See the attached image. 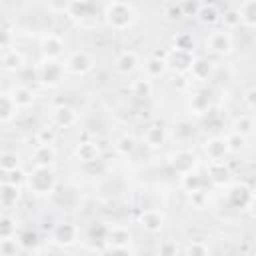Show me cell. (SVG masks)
I'll return each mask as SVG.
<instances>
[{
    "mask_svg": "<svg viewBox=\"0 0 256 256\" xmlns=\"http://www.w3.org/2000/svg\"><path fill=\"white\" fill-rule=\"evenodd\" d=\"M16 106L10 98V94H0V122H6L10 120L14 114H16Z\"/></svg>",
    "mask_w": 256,
    "mask_h": 256,
    "instance_id": "24",
    "label": "cell"
},
{
    "mask_svg": "<svg viewBox=\"0 0 256 256\" xmlns=\"http://www.w3.org/2000/svg\"><path fill=\"white\" fill-rule=\"evenodd\" d=\"M252 130H254L252 116H240V118L234 122V132L240 134V136H244V138H248V136L252 134Z\"/></svg>",
    "mask_w": 256,
    "mask_h": 256,
    "instance_id": "27",
    "label": "cell"
},
{
    "mask_svg": "<svg viewBox=\"0 0 256 256\" xmlns=\"http://www.w3.org/2000/svg\"><path fill=\"white\" fill-rule=\"evenodd\" d=\"M244 136H240V134H232V136H228L226 138V142H228V152H238V150H242L244 148Z\"/></svg>",
    "mask_w": 256,
    "mask_h": 256,
    "instance_id": "33",
    "label": "cell"
},
{
    "mask_svg": "<svg viewBox=\"0 0 256 256\" xmlns=\"http://www.w3.org/2000/svg\"><path fill=\"white\" fill-rule=\"evenodd\" d=\"M32 158H34L36 166H50L54 162V158H56V152H54L52 144H38L34 154H32Z\"/></svg>",
    "mask_w": 256,
    "mask_h": 256,
    "instance_id": "17",
    "label": "cell"
},
{
    "mask_svg": "<svg viewBox=\"0 0 256 256\" xmlns=\"http://www.w3.org/2000/svg\"><path fill=\"white\" fill-rule=\"evenodd\" d=\"M164 140H166V132H164L162 126L154 124V126L146 128V132H144V142H146L150 148H160V146L164 144Z\"/></svg>",
    "mask_w": 256,
    "mask_h": 256,
    "instance_id": "19",
    "label": "cell"
},
{
    "mask_svg": "<svg viewBox=\"0 0 256 256\" xmlns=\"http://www.w3.org/2000/svg\"><path fill=\"white\" fill-rule=\"evenodd\" d=\"M108 238H110L108 242H112V244L106 248V252H130L128 246H118V244H128V242H130V232H128V228H124V226H112Z\"/></svg>",
    "mask_w": 256,
    "mask_h": 256,
    "instance_id": "12",
    "label": "cell"
},
{
    "mask_svg": "<svg viewBox=\"0 0 256 256\" xmlns=\"http://www.w3.org/2000/svg\"><path fill=\"white\" fill-rule=\"evenodd\" d=\"M42 54H44V58H54V60H58V56H62V52H64V40H62V36H58V34H54V32H50V34H46L44 38H42Z\"/></svg>",
    "mask_w": 256,
    "mask_h": 256,
    "instance_id": "9",
    "label": "cell"
},
{
    "mask_svg": "<svg viewBox=\"0 0 256 256\" xmlns=\"http://www.w3.org/2000/svg\"><path fill=\"white\" fill-rule=\"evenodd\" d=\"M28 188L34 194H50L56 188V176L48 166H34L28 176Z\"/></svg>",
    "mask_w": 256,
    "mask_h": 256,
    "instance_id": "2",
    "label": "cell"
},
{
    "mask_svg": "<svg viewBox=\"0 0 256 256\" xmlns=\"http://www.w3.org/2000/svg\"><path fill=\"white\" fill-rule=\"evenodd\" d=\"M64 62H58L54 58H46L40 66H38V80L42 84H48V86H56L62 76H64Z\"/></svg>",
    "mask_w": 256,
    "mask_h": 256,
    "instance_id": "5",
    "label": "cell"
},
{
    "mask_svg": "<svg viewBox=\"0 0 256 256\" xmlns=\"http://www.w3.org/2000/svg\"><path fill=\"white\" fill-rule=\"evenodd\" d=\"M140 226H142L146 232L156 234V232H160V230L164 228V214H162L160 210H154V208L144 210V212L140 214Z\"/></svg>",
    "mask_w": 256,
    "mask_h": 256,
    "instance_id": "10",
    "label": "cell"
},
{
    "mask_svg": "<svg viewBox=\"0 0 256 256\" xmlns=\"http://www.w3.org/2000/svg\"><path fill=\"white\" fill-rule=\"evenodd\" d=\"M18 198H20V188L14 182H6L0 186V204L2 206L10 208L18 202Z\"/></svg>",
    "mask_w": 256,
    "mask_h": 256,
    "instance_id": "18",
    "label": "cell"
},
{
    "mask_svg": "<svg viewBox=\"0 0 256 256\" xmlns=\"http://www.w3.org/2000/svg\"><path fill=\"white\" fill-rule=\"evenodd\" d=\"M10 98H12V102H14L16 108H28V106L34 102V92H32L28 86H22V84H20V86L12 88Z\"/></svg>",
    "mask_w": 256,
    "mask_h": 256,
    "instance_id": "15",
    "label": "cell"
},
{
    "mask_svg": "<svg viewBox=\"0 0 256 256\" xmlns=\"http://www.w3.org/2000/svg\"><path fill=\"white\" fill-rule=\"evenodd\" d=\"M12 32L10 30H6V28H0V48H10V44H12Z\"/></svg>",
    "mask_w": 256,
    "mask_h": 256,
    "instance_id": "37",
    "label": "cell"
},
{
    "mask_svg": "<svg viewBox=\"0 0 256 256\" xmlns=\"http://www.w3.org/2000/svg\"><path fill=\"white\" fill-rule=\"evenodd\" d=\"M204 152L212 162H224V156L228 154V142L226 138L214 136L204 142Z\"/></svg>",
    "mask_w": 256,
    "mask_h": 256,
    "instance_id": "8",
    "label": "cell"
},
{
    "mask_svg": "<svg viewBox=\"0 0 256 256\" xmlns=\"http://www.w3.org/2000/svg\"><path fill=\"white\" fill-rule=\"evenodd\" d=\"M104 18H106V24L112 28V30H128L134 22H136V10L132 4L128 2H110L104 10Z\"/></svg>",
    "mask_w": 256,
    "mask_h": 256,
    "instance_id": "1",
    "label": "cell"
},
{
    "mask_svg": "<svg viewBox=\"0 0 256 256\" xmlns=\"http://www.w3.org/2000/svg\"><path fill=\"white\" fill-rule=\"evenodd\" d=\"M182 184H184V188H186L188 192H200V184H202V180H200L194 172H188V174L182 176Z\"/></svg>",
    "mask_w": 256,
    "mask_h": 256,
    "instance_id": "32",
    "label": "cell"
},
{
    "mask_svg": "<svg viewBox=\"0 0 256 256\" xmlns=\"http://www.w3.org/2000/svg\"><path fill=\"white\" fill-rule=\"evenodd\" d=\"M190 72H192L198 80H206L208 74H210V62H206V60H202V58H200V60H194Z\"/></svg>",
    "mask_w": 256,
    "mask_h": 256,
    "instance_id": "29",
    "label": "cell"
},
{
    "mask_svg": "<svg viewBox=\"0 0 256 256\" xmlns=\"http://www.w3.org/2000/svg\"><path fill=\"white\" fill-rule=\"evenodd\" d=\"M234 48V38L228 30H214L206 38V50L216 56H226Z\"/></svg>",
    "mask_w": 256,
    "mask_h": 256,
    "instance_id": "4",
    "label": "cell"
},
{
    "mask_svg": "<svg viewBox=\"0 0 256 256\" xmlns=\"http://www.w3.org/2000/svg\"><path fill=\"white\" fill-rule=\"evenodd\" d=\"M20 166V156L16 152H2L0 154V170L4 172H14Z\"/></svg>",
    "mask_w": 256,
    "mask_h": 256,
    "instance_id": "26",
    "label": "cell"
},
{
    "mask_svg": "<svg viewBox=\"0 0 256 256\" xmlns=\"http://www.w3.org/2000/svg\"><path fill=\"white\" fill-rule=\"evenodd\" d=\"M222 22H224V26H228V28H236V26H240L238 10H228V12L222 16Z\"/></svg>",
    "mask_w": 256,
    "mask_h": 256,
    "instance_id": "34",
    "label": "cell"
},
{
    "mask_svg": "<svg viewBox=\"0 0 256 256\" xmlns=\"http://www.w3.org/2000/svg\"><path fill=\"white\" fill-rule=\"evenodd\" d=\"M184 252H186V254H208L210 250H208V246L202 244V242H192V244H188V246L184 248Z\"/></svg>",
    "mask_w": 256,
    "mask_h": 256,
    "instance_id": "36",
    "label": "cell"
},
{
    "mask_svg": "<svg viewBox=\"0 0 256 256\" xmlns=\"http://www.w3.org/2000/svg\"><path fill=\"white\" fill-rule=\"evenodd\" d=\"M166 60L164 58H150L148 62H146V76L148 78H158V76H162L164 72H166Z\"/></svg>",
    "mask_w": 256,
    "mask_h": 256,
    "instance_id": "25",
    "label": "cell"
},
{
    "mask_svg": "<svg viewBox=\"0 0 256 256\" xmlns=\"http://www.w3.org/2000/svg\"><path fill=\"white\" fill-rule=\"evenodd\" d=\"M252 98H254V88L250 86V88L246 90V94H244V102L248 104V108H250V110L254 108V102H252Z\"/></svg>",
    "mask_w": 256,
    "mask_h": 256,
    "instance_id": "38",
    "label": "cell"
},
{
    "mask_svg": "<svg viewBox=\"0 0 256 256\" xmlns=\"http://www.w3.org/2000/svg\"><path fill=\"white\" fill-rule=\"evenodd\" d=\"M170 164L178 174L184 176L188 172H194V168L198 166V156L192 150H176L170 156Z\"/></svg>",
    "mask_w": 256,
    "mask_h": 256,
    "instance_id": "6",
    "label": "cell"
},
{
    "mask_svg": "<svg viewBox=\"0 0 256 256\" xmlns=\"http://www.w3.org/2000/svg\"><path fill=\"white\" fill-rule=\"evenodd\" d=\"M192 62H194L192 50H182V48H172L170 56L166 58V66L176 72H190Z\"/></svg>",
    "mask_w": 256,
    "mask_h": 256,
    "instance_id": "7",
    "label": "cell"
},
{
    "mask_svg": "<svg viewBox=\"0 0 256 256\" xmlns=\"http://www.w3.org/2000/svg\"><path fill=\"white\" fill-rule=\"evenodd\" d=\"M78 238V228L70 222H64V224H58L56 230H54V242L62 244V246H70L74 244Z\"/></svg>",
    "mask_w": 256,
    "mask_h": 256,
    "instance_id": "13",
    "label": "cell"
},
{
    "mask_svg": "<svg viewBox=\"0 0 256 256\" xmlns=\"http://www.w3.org/2000/svg\"><path fill=\"white\" fill-rule=\"evenodd\" d=\"M24 66V56L18 50H6L2 54V68L6 70H20Z\"/></svg>",
    "mask_w": 256,
    "mask_h": 256,
    "instance_id": "20",
    "label": "cell"
},
{
    "mask_svg": "<svg viewBox=\"0 0 256 256\" xmlns=\"http://www.w3.org/2000/svg\"><path fill=\"white\" fill-rule=\"evenodd\" d=\"M198 16H200V20L202 22H206V24H214V22H218L220 20V14H218V10L214 8V6H206V4H202L200 8H198V12H196Z\"/></svg>",
    "mask_w": 256,
    "mask_h": 256,
    "instance_id": "28",
    "label": "cell"
},
{
    "mask_svg": "<svg viewBox=\"0 0 256 256\" xmlns=\"http://www.w3.org/2000/svg\"><path fill=\"white\" fill-rule=\"evenodd\" d=\"M52 122L58 128H70L78 122V112L70 106H56L52 110Z\"/></svg>",
    "mask_w": 256,
    "mask_h": 256,
    "instance_id": "11",
    "label": "cell"
},
{
    "mask_svg": "<svg viewBox=\"0 0 256 256\" xmlns=\"http://www.w3.org/2000/svg\"><path fill=\"white\" fill-rule=\"evenodd\" d=\"M154 86H152V78H138L132 82V94L138 96V98H148L152 94Z\"/></svg>",
    "mask_w": 256,
    "mask_h": 256,
    "instance_id": "23",
    "label": "cell"
},
{
    "mask_svg": "<svg viewBox=\"0 0 256 256\" xmlns=\"http://www.w3.org/2000/svg\"><path fill=\"white\" fill-rule=\"evenodd\" d=\"M208 108H210V96L206 92H196L190 98V110L194 114H204L208 112Z\"/></svg>",
    "mask_w": 256,
    "mask_h": 256,
    "instance_id": "22",
    "label": "cell"
},
{
    "mask_svg": "<svg viewBox=\"0 0 256 256\" xmlns=\"http://www.w3.org/2000/svg\"><path fill=\"white\" fill-rule=\"evenodd\" d=\"M92 68H94V58L86 50H74L64 60V70L70 72V74H76V76H84Z\"/></svg>",
    "mask_w": 256,
    "mask_h": 256,
    "instance_id": "3",
    "label": "cell"
},
{
    "mask_svg": "<svg viewBox=\"0 0 256 256\" xmlns=\"http://www.w3.org/2000/svg\"><path fill=\"white\" fill-rule=\"evenodd\" d=\"M134 148H136V142H134V138H132V136H122V138L118 140V144H116V150H118L122 156L132 154V152H134Z\"/></svg>",
    "mask_w": 256,
    "mask_h": 256,
    "instance_id": "31",
    "label": "cell"
},
{
    "mask_svg": "<svg viewBox=\"0 0 256 256\" xmlns=\"http://www.w3.org/2000/svg\"><path fill=\"white\" fill-rule=\"evenodd\" d=\"M54 138H56V134H54V128H42L40 132H38V144H52L54 142Z\"/></svg>",
    "mask_w": 256,
    "mask_h": 256,
    "instance_id": "35",
    "label": "cell"
},
{
    "mask_svg": "<svg viewBox=\"0 0 256 256\" xmlns=\"http://www.w3.org/2000/svg\"><path fill=\"white\" fill-rule=\"evenodd\" d=\"M76 158L80 162H94L98 158V146L94 142H82L76 146Z\"/></svg>",
    "mask_w": 256,
    "mask_h": 256,
    "instance_id": "21",
    "label": "cell"
},
{
    "mask_svg": "<svg viewBox=\"0 0 256 256\" xmlns=\"http://www.w3.org/2000/svg\"><path fill=\"white\" fill-rule=\"evenodd\" d=\"M140 60H138V54L132 52V50H126L122 52L118 58H116V70L120 74H132L136 68H138Z\"/></svg>",
    "mask_w": 256,
    "mask_h": 256,
    "instance_id": "14",
    "label": "cell"
},
{
    "mask_svg": "<svg viewBox=\"0 0 256 256\" xmlns=\"http://www.w3.org/2000/svg\"><path fill=\"white\" fill-rule=\"evenodd\" d=\"M238 16H240V24H244L246 28H254V24H256V0H244L238 8Z\"/></svg>",
    "mask_w": 256,
    "mask_h": 256,
    "instance_id": "16",
    "label": "cell"
},
{
    "mask_svg": "<svg viewBox=\"0 0 256 256\" xmlns=\"http://www.w3.org/2000/svg\"><path fill=\"white\" fill-rule=\"evenodd\" d=\"M16 232V224L10 216H2L0 218V238H12Z\"/></svg>",
    "mask_w": 256,
    "mask_h": 256,
    "instance_id": "30",
    "label": "cell"
}]
</instances>
